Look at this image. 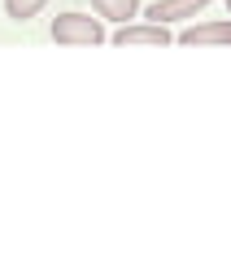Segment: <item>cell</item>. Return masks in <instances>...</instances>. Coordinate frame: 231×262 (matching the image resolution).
<instances>
[{"label": "cell", "instance_id": "cell-1", "mask_svg": "<svg viewBox=\"0 0 231 262\" xmlns=\"http://www.w3.org/2000/svg\"><path fill=\"white\" fill-rule=\"evenodd\" d=\"M48 35L57 44H101L105 27H101V18H87V13H57Z\"/></svg>", "mask_w": 231, "mask_h": 262}, {"label": "cell", "instance_id": "cell-2", "mask_svg": "<svg viewBox=\"0 0 231 262\" xmlns=\"http://www.w3.org/2000/svg\"><path fill=\"white\" fill-rule=\"evenodd\" d=\"M113 44H170V31L161 27V22H122L118 31H113Z\"/></svg>", "mask_w": 231, "mask_h": 262}, {"label": "cell", "instance_id": "cell-3", "mask_svg": "<svg viewBox=\"0 0 231 262\" xmlns=\"http://www.w3.org/2000/svg\"><path fill=\"white\" fill-rule=\"evenodd\" d=\"M205 5H210V0H153V5L144 9V18L170 27V22H179V18H196Z\"/></svg>", "mask_w": 231, "mask_h": 262}, {"label": "cell", "instance_id": "cell-4", "mask_svg": "<svg viewBox=\"0 0 231 262\" xmlns=\"http://www.w3.org/2000/svg\"><path fill=\"white\" fill-rule=\"evenodd\" d=\"M179 44H188V48H196V44H231V18L183 27V31H179Z\"/></svg>", "mask_w": 231, "mask_h": 262}, {"label": "cell", "instance_id": "cell-5", "mask_svg": "<svg viewBox=\"0 0 231 262\" xmlns=\"http://www.w3.org/2000/svg\"><path fill=\"white\" fill-rule=\"evenodd\" d=\"M92 9L109 22H127V18L140 13V0H92Z\"/></svg>", "mask_w": 231, "mask_h": 262}, {"label": "cell", "instance_id": "cell-6", "mask_svg": "<svg viewBox=\"0 0 231 262\" xmlns=\"http://www.w3.org/2000/svg\"><path fill=\"white\" fill-rule=\"evenodd\" d=\"M44 5H48V0H5V13H9L13 22H27V18H35Z\"/></svg>", "mask_w": 231, "mask_h": 262}, {"label": "cell", "instance_id": "cell-7", "mask_svg": "<svg viewBox=\"0 0 231 262\" xmlns=\"http://www.w3.org/2000/svg\"><path fill=\"white\" fill-rule=\"evenodd\" d=\"M227 18H231V0H227Z\"/></svg>", "mask_w": 231, "mask_h": 262}]
</instances>
